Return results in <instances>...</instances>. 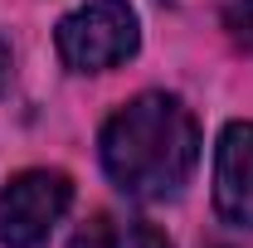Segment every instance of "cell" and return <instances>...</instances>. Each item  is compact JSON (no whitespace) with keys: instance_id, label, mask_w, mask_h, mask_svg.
I'll use <instances>...</instances> for the list:
<instances>
[{"instance_id":"1","label":"cell","mask_w":253,"mask_h":248,"mask_svg":"<svg viewBox=\"0 0 253 248\" xmlns=\"http://www.w3.org/2000/svg\"><path fill=\"white\" fill-rule=\"evenodd\" d=\"M97 151L107 180L122 195L156 205L190 185L200 161V126L175 93H141L107 117Z\"/></svg>"},{"instance_id":"2","label":"cell","mask_w":253,"mask_h":248,"mask_svg":"<svg viewBox=\"0 0 253 248\" xmlns=\"http://www.w3.org/2000/svg\"><path fill=\"white\" fill-rule=\"evenodd\" d=\"M54 44L73 73H107L136 54L141 25H136V10L126 0H88L59 20Z\"/></svg>"},{"instance_id":"3","label":"cell","mask_w":253,"mask_h":248,"mask_svg":"<svg viewBox=\"0 0 253 248\" xmlns=\"http://www.w3.org/2000/svg\"><path fill=\"white\" fill-rule=\"evenodd\" d=\"M73 205V180L63 170L34 165L10 175L0 190V244L5 248H44L54 224Z\"/></svg>"},{"instance_id":"4","label":"cell","mask_w":253,"mask_h":248,"mask_svg":"<svg viewBox=\"0 0 253 248\" xmlns=\"http://www.w3.org/2000/svg\"><path fill=\"white\" fill-rule=\"evenodd\" d=\"M214 209L234 229H253V122H229L214 146Z\"/></svg>"},{"instance_id":"5","label":"cell","mask_w":253,"mask_h":248,"mask_svg":"<svg viewBox=\"0 0 253 248\" xmlns=\"http://www.w3.org/2000/svg\"><path fill=\"white\" fill-rule=\"evenodd\" d=\"M68 248H175L156 224L146 219H122V214H93Z\"/></svg>"},{"instance_id":"6","label":"cell","mask_w":253,"mask_h":248,"mask_svg":"<svg viewBox=\"0 0 253 248\" xmlns=\"http://www.w3.org/2000/svg\"><path fill=\"white\" fill-rule=\"evenodd\" d=\"M224 30L253 54V0H234V5L224 10Z\"/></svg>"},{"instance_id":"7","label":"cell","mask_w":253,"mask_h":248,"mask_svg":"<svg viewBox=\"0 0 253 248\" xmlns=\"http://www.w3.org/2000/svg\"><path fill=\"white\" fill-rule=\"evenodd\" d=\"M10 44H5V39H0V93H5V88H10Z\"/></svg>"}]
</instances>
